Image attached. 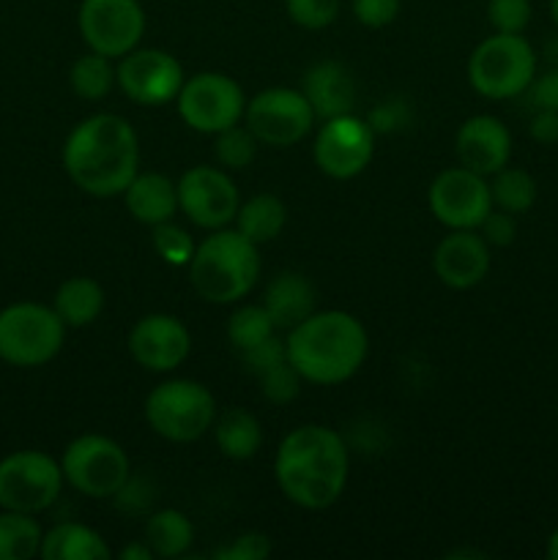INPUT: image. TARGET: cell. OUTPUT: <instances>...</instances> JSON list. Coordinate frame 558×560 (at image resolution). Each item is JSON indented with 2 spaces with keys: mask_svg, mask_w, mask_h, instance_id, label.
<instances>
[{
  "mask_svg": "<svg viewBox=\"0 0 558 560\" xmlns=\"http://www.w3.org/2000/svg\"><path fill=\"white\" fill-rule=\"evenodd\" d=\"M63 167L77 189L91 197H118L140 173V140L120 115L80 120L63 142Z\"/></svg>",
  "mask_w": 558,
  "mask_h": 560,
  "instance_id": "cell-1",
  "label": "cell"
},
{
  "mask_svg": "<svg viewBox=\"0 0 558 560\" xmlns=\"http://www.w3.org/2000/svg\"><path fill=\"white\" fill-rule=\"evenodd\" d=\"M348 448L339 432L323 424H301L284 435L274 459V476L290 503L301 509H328L348 485Z\"/></svg>",
  "mask_w": 558,
  "mask_h": 560,
  "instance_id": "cell-2",
  "label": "cell"
},
{
  "mask_svg": "<svg viewBox=\"0 0 558 560\" xmlns=\"http://www.w3.org/2000/svg\"><path fill=\"white\" fill-rule=\"evenodd\" d=\"M288 361L306 383L337 386L350 381L367 361L370 339L359 317L342 310L312 312L306 320L290 328Z\"/></svg>",
  "mask_w": 558,
  "mask_h": 560,
  "instance_id": "cell-3",
  "label": "cell"
},
{
  "mask_svg": "<svg viewBox=\"0 0 558 560\" xmlns=\"http://www.w3.org/2000/svg\"><path fill=\"white\" fill-rule=\"evenodd\" d=\"M260 277V255L239 230H213L189 260V282L211 304H235L252 293Z\"/></svg>",
  "mask_w": 558,
  "mask_h": 560,
  "instance_id": "cell-4",
  "label": "cell"
},
{
  "mask_svg": "<svg viewBox=\"0 0 558 560\" xmlns=\"http://www.w3.org/2000/svg\"><path fill=\"white\" fill-rule=\"evenodd\" d=\"M66 323L53 306L16 301L0 310V359L20 370L44 366L60 353Z\"/></svg>",
  "mask_w": 558,
  "mask_h": 560,
  "instance_id": "cell-5",
  "label": "cell"
},
{
  "mask_svg": "<svg viewBox=\"0 0 558 560\" xmlns=\"http://www.w3.org/2000/svg\"><path fill=\"white\" fill-rule=\"evenodd\" d=\"M536 77V52L523 33H496L468 58V82L485 98H514Z\"/></svg>",
  "mask_w": 558,
  "mask_h": 560,
  "instance_id": "cell-6",
  "label": "cell"
},
{
  "mask_svg": "<svg viewBox=\"0 0 558 560\" xmlns=\"http://www.w3.org/2000/svg\"><path fill=\"white\" fill-rule=\"evenodd\" d=\"M213 419H217L213 394L197 381H184V377L164 381L146 399V421L164 441H200L213 427Z\"/></svg>",
  "mask_w": 558,
  "mask_h": 560,
  "instance_id": "cell-7",
  "label": "cell"
},
{
  "mask_svg": "<svg viewBox=\"0 0 558 560\" xmlns=\"http://www.w3.org/2000/svg\"><path fill=\"white\" fill-rule=\"evenodd\" d=\"M63 468L47 452L22 448L0 459V509L47 512L63 490Z\"/></svg>",
  "mask_w": 558,
  "mask_h": 560,
  "instance_id": "cell-8",
  "label": "cell"
},
{
  "mask_svg": "<svg viewBox=\"0 0 558 560\" xmlns=\"http://www.w3.org/2000/svg\"><path fill=\"white\" fill-rule=\"evenodd\" d=\"M63 479L85 498H113L131 476V463L120 443L107 435H80L66 446Z\"/></svg>",
  "mask_w": 558,
  "mask_h": 560,
  "instance_id": "cell-9",
  "label": "cell"
},
{
  "mask_svg": "<svg viewBox=\"0 0 558 560\" xmlns=\"http://www.w3.org/2000/svg\"><path fill=\"white\" fill-rule=\"evenodd\" d=\"M178 115L189 129L200 135H219L244 118L246 98L239 82L222 71H200L181 88Z\"/></svg>",
  "mask_w": 558,
  "mask_h": 560,
  "instance_id": "cell-10",
  "label": "cell"
},
{
  "mask_svg": "<svg viewBox=\"0 0 558 560\" xmlns=\"http://www.w3.org/2000/svg\"><path fill=\"white\" fill-rule=\"evenodd\" d=\"M246 126L257 142L274 148H290L304 140L315 124V109L306 96L293 88H266L246 102Z\"/></svg>",
  "mask_w": 558,
  "mask_h": 560,
  "instance_id": "cell-11",
  "label": "cell"
},
{
  "mask_svg": "<svg viewBox=\"0 0 558 560\" xmlns=\"http://www.w3.org/2000/svg\"><path fill=\"white\" fill-rule=\"evenodd\" d=\"M432 217L449 230H479L487 213L492 211L490 184L485 175L468 167H449L435 175L427 191Z\"/></svg>",
  "mask_w": 558,
  "mask_h": 560,
  "instance_id": "cell-12",
  "label": "cell"
},
{
  "mask_svg": "<svg viewBox=\"0 0 558 560\" xmlns=\"http://www.w3.org/2000/svg\"><path fill=\"white\" fill-rule=\"evenodd\" d=\"M375 153V131L353 113L323 120L312 145V156L328 178L348 180L364 173Z\"/></svg>",
  "mask_w": 558,
  "mask_h": 560,
  "instance_id": "cell-13",
  "label": "cell"
},
{
  "mask_svg": "<svg viewBox=\"0 0 558 560\" xmlns=\"http://www.w3.org/2000/svg\"><path fill=\"white\" fill-rule=\"evenodd\" d=\"M184 66L164 49H131L115 66V85L135 104L142 107H162L178 98L184 88Z\"/></svg>",
  "mask_w": 558,
  "mask_h": 560,
  "instance_id": "cell-14",
  "label": "cell"
},
{
  "mask_svg": "<svg viewBox=\"0 0 558 560\" xmlns=\"http://www.w3.org/2000/svg\"><path fill=\"white\" fill-rule=\"evenodd\" d=\"M77 25L93 52L124 58L146 33V11L137 0H82Z\"/></svg>",
  "mask_w": 558,
  "mask_h": 560,
  "instance_id": "cell-15",
  "label": "cell"
},
{
  "mask_svg": "<svg viewBox=\"0 0 558 560\" xmlns=\"http://www.w3.org/2000/svg\"><path fill=\"white\" fill-rule=\"evenodd\" d=\"M178 208L191 224L202 230H222L235 222L241 208L239 189L224 170L191 167L178 180Z\"/></svg>",
  "mask_w": 558,
  "mask_h": 560,
  "instance_id": "cell-16",
  "label": "cell"
},
{
  "mask_svg": "<svg viewBox=\"0 0 558 560\" xmlns=\"http://www.w3.org/2000/svg\"><path fill=\"white\" fill-rule=\"evenodd\" d=\"M129 353L148 372L178 370L191 353L189 328L162 312L140 317L129 334Z\"/></svg>",
  "mask_w": 558,
  "mask_h": 560,
  "instance_id": "cell-17",
  "label": "cell"
},
{
  "mask_svg": "<svg viewBox=\"0 0 558 560\" xmlns=\"http://www.w3.org/2000/svg\"><path fill=\"white\" fill-rule=\"evenodd\" d=\"M432 268L446 288H476L490 271V244L476 230H452L435 246Z\"/></svg>",
  "mask_w": 558,
  "mask_h": 560,
  "instance_id": "cell-18",
  "label": "cell"
},
{
  "mask_svg": "<svg viewBox=\"0 0 558 560\" xmlns=\"http://www.w3.org/2000/svg\"><path fill=\"white\" fill-rule=\"evenodd\" d=\"M454 151L463 167L479 175H496L512 156V135L496 115H474L454 137Z\"/></svg>",
  "mask_w": 558,
  "mask_h": 560,
  "instance_id": "cell-19",
  "label": "cell"
},
{
  "mask_svg": "<svg viewBox=\"0 0 558 560\" xmlns=\"http://www.w3.org/2000/svg\"><path fill=\"white\" fill-rule=\"evenodd\" d=\"M306 102L315 109V118H337V115L353 113L356 104V80L350 69H345L339 60H321L310 66L304 74Z\"/></svg>",
  "mask_w": 558,
  "mask_h": 560,
  "instance_id": "cell-20",
  "label": "cell"
},
{
  "mask_svg": "<svg viewBox=\"0 0 558 560\" xmlns=\"http://www.w3.org/2000/svg\"><path fill=\"white\" fill-rule=\"evenodd\" d=\"M263 306L279 331H290L315 312V288L304 273L282 271L268 282Z\"/></svg>",
  "mask_w": 558,
  "mask_h": 560,
  "instance_id": "cell-21",
  "label": "cell"
},
{
  "mask_svg": "<svg viewBox=\"0 0 558 560\" xmlns=\"http://www.w3.org/2000/svg\"><path fill=\"white\" fill-rule=\"evenodd\" d=\"M126 208L142 224H162L178 211V184L162 173H137L124 191Z\"/></svg>",
  "mask_w": 558,
  "mask_h": 560,
  "instance_id": "cell-22",
  "label": "cell"
},
{
  "mask_svg": "<svg viewBox=\"0 0 558 560\" xmlns=\"http://www.w3.org/2000/svg\"><path fill=\"white\" fill-rule=\"evenodd\" d=\"M44 560H107L109 547L102 534L82 523H60L42 539Z\"/></svg>",
  "mask_w": 558,
  "mask_h": 560,
  "instance_id": "cell-23",
  "label": "cell"
},
{
  "mask_svg": "<svg viewBox=\"0 0 558 560\" xmlns=\"http://www.w3.org/2000/svg\"><path fill=\"white\" fill-rule=\"evenodd\" d=\"M53 310L58 312L66 328H85L102 315L104 288L91 277H71L58 288L53 299Z\"/></svg>",
  "mask_w": 558,
  "mask_h": 560,
  "instance_id": "cell-24",
  "label": "cell"
},
{
  "mask_svg": "<svg viewBox=\"0 0 558 560\" xmlns=\"http://www.w3.org/2000/svg\"><path fill=\"white\" fill-rule=\"evenodd\" d=\"M213 438H217L219 452L228 459H249L255 457L263 443V430L257 416L244 408H230L213 419Z\"/></svg>",
  "mask_w": 558,
  "mask_h": 560,
  "instance_id": "cell-25",
  "label": "cell"
},
{
  "mask_svg": "<svg viewBox=\"0 0 558 560\" xmlns=\"http://www.w3.org/2000/svg\"><path fill=\"white\" fill-rule=\"evenodd\" d=\"M284 222H288V208L277 195H255L235 213V230L257 246L277 238Z\"/></svg>",
  "mask_w": 558,
  "mask_h": 560,
  "instance_id": "cell-26",
  "label": "cell"
},
{
  "mask_svg": "<svg viewBox=\"0 0 558 560\" xmlns=\"http://www.w3.org/2000/svg\"><path fill=\"white\" fill-rule=\"evenodd\" d=\"M195 541V525L178 509H162L146 523V545L153 558H181Z\"/></svg>",
  "mask_w": 558,
  "mask_h": 560,
  "instance_id": "cell-27",
  "label": "cell"
},
{
  "mask_svg": "<svg viewBox=\"0 0 558 560\" xmlns=\"http://www.w3.org/2000/svg\"><path fill=\"white\" fill-rule=\"evenodd\" d=\"M44 530L33 514L0 512V560H31L42 552Z\"/></svg>",
  "mask_w": 558,
  "mask_h": 560,
  "instance_id": "cell-28",
  "label": "cell"
},
{
  "mask_svg": "<svg viewBox=\"0 0 558 560\" xmlns=\"http://www.w3.org/2000/svg\"><path fill=\"white\" fill-rule=\"evenodd\" d=\"M490 195H492V208H501V211L520 213L531 211L536 202V180L534 175L525 173L520 167H501L496 175H492L490 184Z\"/></svg>",
  "mask_w": 558,
  "mask_h": 560,
  "instance_id": "cell-29",
  "label": "cell"
},
{
  "mask_svg": "<svg viewBox=\"0 0 558 560\" xmlns=\"http://www.w3.org/2000/svg\"><path fill=\"white\" fill-rule=\"evenodd\" d=\"M69 82L71 91L77 93L85 102H98V98L107 96L115 85V66L109 63L107 55L98 52H88L80 55V58L71 63L69 71Z\"/></svg>",
  "mask_w": 558,
  "mask_h": 560,
  "instance_id": "cell-30",
  "label": "cell"
},
{
  "mask_svg": "<svg viewBox=\"0 0 558 560\" xmlns=\"http://www.w3.org/2000/svg\"><path fill=\"white\" fill-rule=\"evenodd\" d=\"M277 326H274L271 315L263 304H244L230 315L228 320V339L239 353L255 348L263 339L274 337Z\"/></svg>",
  "mask_w": 558,
  "mask_h": 560,
  "instance_id": "cell-31",
  "label": "cell"
},
{
  "mask_svg": "<svg viewBox=\"0 0 558 560\" xmlns=\"http://www.w3.org/2000/svg\"><path fill=\"white\" fill-rule=\"evenodd\" d=\"M257 156V137L252 135L249 126H228L217 135V159L228 170H244L255 162Z\"/></svg>",
  "mask_w": 558,
  "mask_h": 560,
  "instance_id": "cell-32",
  "label": "cell"
},
{
  "mask_svg": "<svg viewBox=\"0 0 558 560\" xmlns=\"http://www.w3.org/2000/svg\"><path fill=\"white\" fill-rule=\"evenodd\" d=\"M151 241L159 255H162V260L170 262V266H189L191 255L197 249L191 235L184 228H178V224H173V219L162 224H153Z\"/></svg>",
  "mask_w": 558,
  "mask_h": 560,
  "instance_id": "cell-33",
  "label": "cell"
},
{
  "mask_svg": "<svg viewBox=\"0 0 558 560\" xmlns=\"http://www.w3.org/2000/svg\"><path fill=\"white\" fill-rule=\"evenodd\" d=\"M257 381H260V392L268 402L288 405L299 397L301 381H304V377H301L299 370L284 359L282 364L271 366V370H266L263 375H257Z\"/></svg>",
  "mask_w": 558,
  "mask_h": 560,
  "instance_id": "cell-34",
  "label": "cell"
},
{
  "mask_svg": "<svg viewBox=\"0 0 558 560\" xmlns=\"http://www.w3.org/2000/svg\"><path fill=\"white\" fill-rule=\"evenodd\" d=\"M290 20L304 31H323L339 14V0H284Z\"/></svg>",
  "mask_w": 558,
  "mask_h": 560,
  "instance_id": "cell-35",
  "label": "cell"
},
{
  "mask_svg": "<svg viewBox=\"0 0 558 560\" xmlns=\"http://www.w3.org/2000/svg\"><path fill=\"white\" fill-rule=\"evenodd\" d=\"M487 20L496 33H523L531 22V0H490Z\"/></svg>",
  "mask_w": 558,
  "mask_h": 560,
  "instance_id": "cell-36",
  "label": "cell"
},
{
  "mask_svg": "<svg viewBox=\"0 0 558 560\" xmlns=\"http://www.w3.org/2000/svg\"><path fill=\"white\" fill-rule=\"evenodd\" d=\"M268 556H271V539L260 530H246L228 547L217 550L219 560H266Z\"/></svg>",
  "mask_w": 558,
  "mask_h": 560,
  "instance_id": "cell-37",
  "label": "cell"
},
{
  "mask_svg": "<svg viewBox=\"0 0 558 560\" xmlns=\"http://www.w3.org/2000/svg\"><path fill=\"white\" fill-rule=\"evenodd\" d=\"M284 359H288V348H284V342L277 337V334L241 353V361H244L246 372H252L255 377L263 375L266 370H271V366L282 364Z\"/></svg>",
  "mask_w": 558,
  "mask_h": 560,
  "instance_id": "cell-38",
  "label": "cell"
},
{
  "mask_svg": "<svg viewBox=\"0 0 558 560\" xmlns=\"http://www.w3.org/2000/svg\"><path fill=\"white\" fill-rule=\"evenodd\" d=\"M479 235L490 246H509L518 238V222H514V213L501 211V208H492L485 217V222L479 224Z\"/></svg>",
  "mask_w": 558,
  "mask_h": 560,
  "instance_id": "cell-39",
  "label": "cell"
},
{
  "mask_svg": "<svg viewBox=\"0 0 558 560\" xmlns=\"http://www.w3.org/2000/svg\"><path fill=\"white\" fill-rule=\"evenodd\" d=\"M356 20L364 27H386L397 20L399 0H353Z\"/></svg>",
  "mask_w": 558,
  "mask_h": 560,
  "instance_id": "cell-40",
  "label": "cell"
},
{
  "mask_svg": "<svg viewBox=\"0 0 558 560\" xmlns=\"http://www.w3.org/2000/svg\"><path fill=\"white\" fill-rule=\"evenodd\" d=\"M531 104L536 109H556L558 113V69L545 71L542 77H534L528 85Z\"/></svg>",
  "mask_w": 558,
  "mask_h": 560,
  "instance_id": "cell-41",
  "label": "cell"
},
{
  "mask_svg": "<svg viewBox=\"0 0 558 560\" xmlns=\"http://www.w3.org/2000/svg\"><path fill=\"white\" fill-rule=\"evenodd\" d=\"M528 131H531V137L539 142V145H556L558 142V113L556 109H536Z\"/></svg>",
  "mask_w": 558,
  "mask_h": 560,
  "instance_id": "cell-42",
  "label": "cell"
},
{
  "mask_svg": "<svg viewBox=\"0 0 558 560\" xmlns=\"http://www.w3.org/2000/svg\"><path fill=\"white\" fill-rule=\"evenodd\" d=\"M118 558L120 560H151L153 552H151V547L146 545V541H135V545L124 547V550L118 552Z\"/></svg>",
  "mask_w": 558,
  "mask_h": 560,
  "instance_id": "cell-43",
  "label": "cell"
},
{
  "mask_svg": "<svg viewBox=\"0 0 558 560\" xmlns=\"http://www.w3.org/2000/svg\"><path fill=\"white\" fill-rule=\"evenodd\" d=\"M547 558L558 560V528L553 530L550 539H547Z\"/></svg>",
  "mask_w": 558,
  "mask_h": 560,
  "instance_id": "cell-44",
  "label": "cell"
},
{
  "mask_svg": "<svg viewBox=\"0 0 558 560\" xmlns=\"http://www.w3.org/2000/svg\"><path fill=\"white\" fill-rule=\"evenodd\" d=\"M550 16H553V22H556V27H558V0H550Z\"/></svg>",
  "mask_w": 558,
  "mask_h": 560,
  "instance_id": "cell-45",
  "label": "cell"
}]
</instances>
